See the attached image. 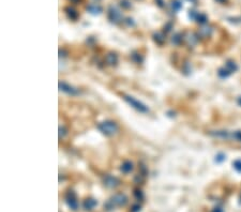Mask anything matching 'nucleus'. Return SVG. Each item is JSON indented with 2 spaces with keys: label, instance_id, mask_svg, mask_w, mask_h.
Returning a JSON list of instances; mask_svg holds the SVG:
<instances>
[{
  "label": "nucleus",
  "instance_id": "dca6fc26",
  "mask_svg": "<svg viewBox=\"0 0 241 212\" xmlns=\"http://www.w3.org/2000/svg\"><path fill=\"white\" fill-rule=\"evenodd\" d=\"M211 32H212V29L210 28V27L205 26L199 30V36L203 37V38H208V37L211 34Z\"/></svg>",
  "mask_w": 241,
  "mask_h": 212
},
{
  "label": "nucleus",
  "instance_id": "a878e982",
  "mask_svg": "<svg viewBox=\"0 0 241 212\" xmlns=\"http://www.w3.org/2000/svg\"><path fill=\"white\" fill-rule=\"evenodd\" d=\"M232 138L236 139V141H241V131H236L232 133Z\"/></svg>",
  "mask_w": 241,
  "mask_h": 212
},
{
  "label": "nucleus",
  "instance_id": "2f4dec72",
  "mask_svg": "<svg viewBox=\"0 0 241 212\" xmlns=\"http://www.w3.org/2000/svg\"><path fill=\"white\" fill-rule=\"evenodd\" d=\"M155 2H157L158 6L161 7V8H163V7H164V1H163V0H155Z\"/></svg>",
  "mask_w": 241,
  "mask_h": 212
},
{
  "label": "nucleus",
  "instance_id": "f8f14e48",
  "mask_svg": "<svg viewBox=\"0 0 241 212\" xmlns=\"http://www.w3.org/2000/svg\"><path fill=\"white\" fill-rule=\"evenodd\" d=\"M184 40L188 42V44H189V45L193 46V45H195V44L197 43L198 38H197L196 36H195L194 33H192V32H188V33H187V37L184 38Z\"/></svg>",
  "mask_w": 241,
  "mask_h": 212
},
{
  "label": "nucleus",
  "instance_id": "a211bd4d",
  "mask_svg": "<svg viewBox=\"0 0 241 212\" xmlns=\"http://www.w3.org/2000/svg\"><path fill=\"white\" fill-rule=\"evenodd\" d=\"M170 4H172L173 10H174V11H176V12L179 11V10L182 8V3L179 1V0H173L172 3H170Z\"/></svg>",
  "mask_w": 241,
  "mask_h": 212
},
{
  "label": "nucleus",
  "instance_id": "2eb2a0df",
  "mask_svg": "<svg viewBox=\"0 0 241 212\" xmlns=\"http://www.w3.org/2000/svg\"><path fill=\"white\" fill-rule=\"evenodd\" d=\"M153 40L157 42V44L162 45V44L165 42V36L162 33V32H155L153 34Z\"/></svg>",
  "mask_w": 241,
  "mask_h": 212
},
{
  "label": "nucleus",
  "instance_id": "6e6552de",
  "mask_svg": "<svg viewBox=\"0 0 241 212\" xmlns=\"http://www.w3.org/2000/svg\"><path fill=\"white\" fill-rule=\"evenodd\" d=\"M98 205V201L94 198H87L86 200L83 204V207L86 211H91L95 208V206Z\"/></svg>",
  "mask_w": 241,
  "mask_h": 212
},
{
  "label": "nucleus",
  "instance_id": "7ed1b4c3",
  "mask_svg": "<svg viewBox=\"0 0 241 212\" xmlns=\"http://www.w3.org/2000/svg\"><path fill=\"white\" fill-rule=\"evenodd\" d=\"M123 100L125 102H127L128 104H129L130 106L133 107L134 109H136L137 111H139V113H143V114H146L149 111V108H148V106L145 105L144 103H142L140 101H138V100H136L135 98H133V96H123Z\"/></svg>",
  "mask_w": 241,
  "mask_h": 212
},
{
  "label": "nucleus",
  "instance_id": "5701e85b",
  "mask_svg": "<svg viewBox=\"0 0 241 212\" xmlns=\"http://www.w3.org/2000/svg\"><path fill=\"white\" fill-rule=\"evenodd\" d=\"M134 196H135V198H136L137 200H143V198H144V194H143V192L140 191V190H135V191H134Z\"/></svg>",
  "mask_w": 241,
  "mask_h": 212
},
{
  "label": "nucleus",
  "instance_id": "f704fd0d",
  "mask_svg": "<svg viewBox=\"0 0 241 212\" xmlns=\"http://www.w3.org/2000/svg\"><path fill=\"white\" fill-rule=\"evenodd\" d=\"M217 1H218V2H220V3H224V2L226 1V0H217Z\"/></svg>",
  "mask_w": 241,
  "mask_h": 212
},
{
  "label": "nucleus",
  "instance_id": "c756f323",
  "mask_svg": "<svg viewBox=\"0 0 241 212\" xmlns=\"http://www.w3.org/2000/svg\"><path fill=\"white\" fill-rule=\"evenodd\" d=\"M140 205H134V206H132L131 208V212H139L140 211Z\"/></svg>",
  "mask_w": 241,
  "mask_h": 212
},
{
  "label": "nucleus",
  "instance_id": "7c9ffc66",
  "mask_svg": "<svg viewBox=\"0 0 241 212\" xmlns=\"http://www.w3.org/2000/svg\"><path fill=\"white\" fill-rule=\"evenodd\" d=\"M225 160V156L223 155V154H219V155L217 156V161L218 162H222V161H224Z\"/></svg>",
  "mask_w": 241,
  "mask_h": 212
},
{
  "label": "nucleus",
  "instance_id": "9b49d317",
  "mask_svg": "<svg viewBox=\"0 0 241 212\" xmlns=\"http://www.w3.org/2000/svg\"><path fill=\"white\" fill-rule=\"evenodd\" d=\"M87 10L89 13L93 14V15H98V14H100L102 12V8L99 6V4L97 3H92V4H89V6L87 7Z\"/></svg>",
  "mask_w": 241,
  "mask_h": 212
},
{
  "label": "nucleus",
  "instance_id": "1a4fd4ad",
  "mask_svg": "<svg viewBox=\"0 0 241 212\" xmlns=\"http://www.w3.org/2000/svg\"><path fill=\"white\" fill-rule=\"evenodd\" d=\"M210 135L213 137H217V138H221V139L232 138V134H229V132H227V131H214V132H211Z\"/></svg>",
  "mask_w": 241,
  "mask_h": 212
},
{
  "label": "nucleus",
  "instance_id": "c9c22d12",
  "mask_svg": "<svg viewBox=\"0 0 241 212\" xmlns=\"http://www.w3.org/2000/svg\"><path fill=\"white\" fill-rule=\"evenodd\" d=\"M238 103H239V104H240V105H241V96H240V98H239V99H238Z\"/></svg>",
  "mask_w": 241,
  "mask_h": 212
},
{
  "label": "nucleus",
  "instance_id": "6ab92c4d",
  "mask_svg": "<svg viewBox=\"0 0 241 212\" xmlns=\"http://www.w3.org/2000/svg\"><path fill=\"white\" fill-rule=\"evenodd\" d=\"M218 74H219L220 77H222V78H226V77H228L230 75V72L228 71L227 69L225 68H222L219 70V72H218Z\"/></svg>",
  "mask_w": 241,
  "mask_h": 212
},
{
  "label": "nucleus",
  "instance_id": "cd10ccee",
  "mask_svg": "<svg viewBox=\"0 0 241 212\" xmlns=\"http://www.w3.org/2000/svg\"><path fill=\"white\" fill-rule=\"evenodd\" d=\"M67 134V130L63 126H60L59 128V138H63Z\"/></svg>",
  "mask_w": 241,
  "mask_h": 212
},
{
  "label": "nucleus",
  "instance_id": "ddd939ff",
  "mask_svg": "<svg viewBox=\"0 0 241 212\" xmlns=\"http://www.w3.org/2000/svg\"><path fill=\"white\" fill-rule=\"evenodd\" d=\"M132 169H133V164H132V162H130V161L123 162V163H122V165H121V167H120V170H121L123 174L131 173Z\"/></svg>",
  "mask_w": 241,
  "mask_h": 212
},
{
  "label": "nucleus",
  "instance_id": "393cba45",
  "mask_svg": "<svg viewBox=\"0 0 241 212\" xmlns=\"http://www.w3.org/2000/svg\"><path fill=\"white\" fill-rule=\"evenodd\" d=\"M120 4H121V7L122 8H124V9L131 8V3H130L129 0H120Z\"/></svg>",
  "mask_w": 241,
  "mask_h": 212
},
{
  "label": "nucleus",
  "instance_id": "39448f33",
  "mask_svg": "<svg viewBox=\"0 0 241 212\" xmlns=\"http://www.w3.org/2000/svg\"><path fill=\"white\" fill-rule=\"evenodd\" d=\"M66 203L69 206L70 209L72 210H77L78 209V201H77V197L75 195L73 191H70L66 195Z\"/></svg>",
  "mask_w": 241,
  "mask_h": 212
},
{
  "label": "nucleus",
  "instance_id": "20e7f679",
  "mask_svg": "<svg viewBox=\"0 0 241 212\" xmlns=\"http://www.w3.org/2000/svg\"><path fill=\"white\" fill-rule=\"evenodd\" d=\"M107 17L112 23H119L122 21V14L115 6H109L107 11Z\"/></svg>",
  "mask_w": 241,
  "mask_h": 212
},
{
  "label": "nucleus",
  "instance_id": "f3484780",
  "mask_svg": "<svg viewBox=\"0 0 241 212\" xmlns=\"http://www.w3.org/2000/svg\"><path fill=\"white\" fill-rule=\"evenodd\" d=\"M181 41H182V37H181V34L180 33H176V34L173 36L172 43L174 44V45H179V44L181 43Z\"/></svg>",
  "mask_w": 241,
  "mask_h": 212
},
{
  "label": "nucleus",
  "instance_id": "b1692460",
  "mask_svg": "<svg viewBox=\"0 0 241 212\" xmlns=\"http://www.w3.org/2000/svg\"><path fill=\"white\" fill-rule=\"evenodd\" d=\"M144 175H142V174H139V175H136L135 176V178H134V182L136 184H139V183H143L144 182Z\"/></svg>",
  "mask_w": 241,
  "mask_h": 212
},
{
  "label": "nucleus",
  "instance_id": "aec40b11",
  "mask_svg": "<svg viewBox=\"0 0 241 212\" xmlns=\"http://www.w3.org/2000/svg\"><path fill=\"white\" fill-rule=\"evenodd\" d=\"M226 69L230 72V73H232V72H235L236 70H237V64H236L234 61H227Z\"/></svg>",
  "mask_w": 241,
  "mask_h": 212
},
{
  "label": "nucleus",
  "instance_id": "c85d7f7f",
  "mask_svg": "<svg viewBox=\"0 0 241 212\" xmlns=\"http://www.w3.org/2000/svg\"><path fill=\"white\" fill-rule=\"evenodd\" d=\"M124 22V23L125 24H127L128 25V26H129V27H133V26H134V21H133V19L132 18H130V17H128V18H125V21H123Z\"/></svg>",
  "mask_w": 241,
  "mask_h": 212
},
{
  "label": "nucleus",
  "instance_id": "e433bc0d",
  "mask_svg": "<svg viewBox=\"0 0 241 212\" xmlns=\"http://www.w3.org/2000/svg\"><path fill=\"white\" fill-rule=\"evenodd\" d=\"M188 1H191V2H195L196 0H188Z\"/></svg>",
  "mask_w": 241,
  "mask_h": 212
},
{
  "label": "nucleus",
  "instance_id": "9d476101",
  "mask_svg": "<svg viewBox=\"0 0 241 212\" xmlns=\"http://www.w3.org/2000/svg\"><path fill=\"white\" fill-rule=\"evenodd\" d=\"M105 61L108 66H116L118 62V56L115 53H109L105 57Z\"/></svg>",
  "mask_w": 241,
  "mask_h": 212
},
{
  "label": "nucleus",
  "instance_id": "f03ea898",
  "mask_svg": "<svg viewBox=\"0 0 241 212\" xmlns=\"http://www.w3.org/2000/svg\"><path fill=\"white\" fill-rule=\"evenodd\" d=\"M98 129L100 130V132H102L103 134H105L106 136H112L114 134H116L118 132V128L117 123L114 121H103L101 123L98 124Z\"/></svg>",
  "mask_w": 241,
  "mask_h": 212
},
{
  "label": "nucleus",
  "instance_id": "72a5a7b5",
  "mask_svg": "<svg viewBox=\"0 0 241 212\" xmlns=\"http://www.w3.org/2000/svg\"><path fill=\"white\" fill-rule=\"evenodd\" d=\"M212 212H223V210L221 208H214Z\"/></svg>",
  "mask_w": 241,
  "mask_h": 212
},
{
  "label": "nucleus",
  "instance_id": "4468645a",
  "mask_svg": "<svg viewBox=\"0 0 241 212\" xmlns=\"http://www.w3.org/2000/svg\"><path fill=\"white\" fill-rule=\"evenodd\" d=\"M66 13L69 18L73 19V21H75V19L78 17V13L76 12V10H74L73 8H71V7H69V8L66 9Z\"/></svg>",
  "mask_w": 241,
  "mask_h": 212
},
{
  "label": "nucleus",
  "instance_id": "473e14b6",
  "mask_svg": "<svg viewBox=\"0 0 241 212\" xmlns=\"http://www.w3.org/2000/svg\"><path fill=\"white\" fill-rule=\"evenodd\" d=\"M173 28V24L172 23H168L166 26H165V29H166V31L168 32V31H170V29Z\"/></svg>",
  "mask_w": 241,
  "mask_h": 212
},
{
  "label": "nucleus",
  "instance_id": "4be33fe9",
  "mask_svg": "<svg viewBox=\"0 0 241 212\" xmlns=\"http://www.w3.org/2000/svg\"><path fill=\"white\" fill-rule=\"evenodd\" d=\"M132 60L134 62H136V63H140V62H143V57L140 56V54L138 53H134L132 54Z\"/></svg>",
  "mask_w": 241,
  "mask_h": 212
},
{
  "label": "nucleus",
  "instance_id": "bb28decb",
  "mask_svg": "<svg viewBox=\"0 0 241 212\" xmlns=\"http://www.w3.org/2000/svg\"><path fill=\"white\" fill-rule=\"evenodd\" d=\"M234 168L237 171L241 173V160H237V161L234 162Z\"/></svg>",
  "mask_w": 241,
  "mask_h": 212
},
{
  "label": "nucleus",
  "instance_id": "412c9836",
  "mask_svg": "<svg viewBox=\"0 0 241 212\" xmlns=\"http://www.w3.org/2000/svg\"><path fill=\"white\" fill-rule=\"evenodd\" d=\"M195 21H196L197 23H199V24H205L206 22L208 21V18H207V16H206L205 14L198 13V15H197V17H196V19H195Z\"/></svg>",
  "mask_w": 241,
  "mask_h": 212
},
{
  "label": "nucleus",
  "instance_id": "f257e3e1",
  "mask_svg": "<svg viewBox=\"0 0 241 212\" xmlns=\"http://www.w3.org/2000/svg\"><path fill=\"white\" fill-rule=\"evenodd\" d=\"M127 204H128V197L122 193H118L110 197L108 200L105 203L104 208L106 211H112L114 210L116 207H124Z\"/></svg>",
  "mask_w": 241,
  "mask_h": 212
},
{
  "label": "nucleus",
  "instance_id": "0eeeda50",
  "mask_svg": "<svg viewBox=\"0 0 241 212\" xmlns=\"http://www.w3.org/2000/svg\"><path fill=\"white\" fill-rule=\"evenodd\" d=\"M103 183L106 188L108 189H115L117 188L120 184V181L117 177H114L112 175H106V176L103 178Z\"/></svg>",
  "mask_w": 241,
  "mask_h": 212
},
{
  "label": "nucleus",
  "instance_id": "423d86ee",
  "mask_svg": "<svg viewBox=\"0 0 241 212\" xmlns=\"http://www.w3.org/2000/svg\"><path fill=\"white\" fill-rule=\"evenodd\" d=\"M59 90L64 92V93L69 94V96H77V94H79V91L77 90L76 88H74L73 86H71V85L64 83V81H59Z\"/></svg>",
  "mask_w": 241,
  "mask_h": 212
},
{
  "label": "nucleus",
  "instance_id": "4c0bfd02",
  "mask_svg": "<svg viewBox=\"0 0 241 212\" xmlns=\"http://www.w3.org/2000/svg\"><path fill=\"white\" fill-rule=\"evenodd\" d=\"M72 1H73V2H77L78 0H72Z\"/></svg>",
  "mask_w": 241,
  "mask_h": 212
}]
</instances>
